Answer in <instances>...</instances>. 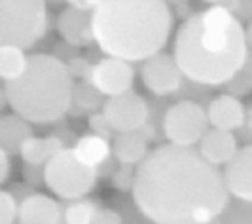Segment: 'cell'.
<instances>
[{
    "label": "cell",
    "mask_w": 252,
    "mask_h": 224,
    "mask_svg": "<svg viewBox=\"0 0 252 224\" xmlns=\"http://www.w3.org/2000/svg\"><path fill=\"white\" fill-rule=\"evenodd\" d=\"M29 57L25 55V48L15 44H0V76L4 82L15 80L25 73Z\"/></svg>",
    "instance_id": "21"
},
{
    "label": "cell",
    "mask_w": 252,
    "mask_h": 224,
    "mask_svg": "<svg viewBox=\"0 0 252 224\" xmlns=\"http://www.w3.org/2000/svg\"><path fill=\"white\" fill-rule=\"evenodd\" d=\"M57 33L64 42L76 48H88L89 44H95L93 12L66 6L57 17Z\"/></svg>",
    "instance_id": "11"
},
{
    "label": "cell",
    "mask_w": 252,
    "mask_h": 224,
    "mask_svg": "<svg viewBox=\"0 0 252 224\" xmlns=\"http://www.w3.org/2000/svg\"><path fill=\"white\" fill-rule=\"evenodd\" d=\"M203 2H207V4H211V6H216V4H220V0H203Z\"/></svg>",
    "instance_id": "37"
},
{
    "label": "cell",
    "mask_w": 252,
    "mask_h": 224,
    "mask_svg": "<svg viewBox=\"0 0 252 224\" xmlns=\"http://www.w3.org/2000/svg\"><path fill=\"white\" fill-rule=\"evenodd\" d=\"M66 67H68V71H70V75H72L74 80H89V78H91V69H93V65H91V61L86 59V57L74 55L72 59L66 61Z\"/></svg>",
    "instance_id": "27"
},
{
    "label": "cell",
    "mask_w": 252,
    "mask_h": 224,
    "mask_svg": "<svg viewBox=\"0 0 252 224\" xmlns=\"http://www.w3.org/2000/svg\"><path fill=\"white\" fill-rule=\"evenodd\" d=\"M93 223H99V224L112 223V224H118V223H122V217H120V215H118L116 211H112V209H102V207H101Z\"/></svg>",
    "instance_id": "31"
},
{
    "label": "cell",
    "mask_w": 252,
    "mask_h": 224,
    "mask_svg": "<svg viewBox=\"0 0 252 224\" xmlns=\"http://www.w3.org/2000/svg\"><path fill=\"white\" fill-rule=\"evenodd\" d=\"M46 2H48L50 6H61V4H63V2H66V0H46Z\"/></svg>",
    "instance_id": "36"
},
{
    "label": "cell",
    "mask_w": 252,
    "mask_h": 224,
    "mask_svg": "<svg viewBox=\"0 0 252 224\" xmlns=\"http://www.w3.org/2000/svg\"><path fill=\"white\" fill-rule=\"evenodd\" d=\"M66 4L68 6H74V8H80V10H91L88 0H66Z\"/></svg>",
    "instance_id": "33"
},
{
    "label": "cell",
    "mask_w": 252,
    "mask_h": 224,
    "mask_svg": "<svg viewBox=\"0 0 252 224\" xmlns=\"http://www.w3.org/2000/svg\"><path fill=\"white\" fill-rule=\"evenodd\" d=\"M237 139L243 145H252V101L245 109V120H243V125L237 129Z\"/></svg>",
    "instance_id": "29"
},
{
    "label": "cell",
    "mask_w": 252,
    "mask_h": 224,
    "mask_svg": "<svg viewBox=\"0 0 252 224\" xmlns=\"http://www.w3.org/2000/svg\"><path fill=\"white\" fill-rule=\"evenodd\" d=\"M29 137H32L31 122L23 118L21 114H2L0 118V149L10 152L12 156H17L21 152V147Z\"/></svg>",
    "instance_id": "17"
},
{
    "label": "cell",
    "mask_w": 252,
    "mask_h": 224,
    "mask_svg": "<svg viewBox=\"0 0 252 224\" xmlns=\"http://www.w3.org/2000/svg\"><path fill=\"white\" fill-rule=\"evenodd\" d=\"M64 149V141L57 135L51 137H29L21 147V160L32 165H46L51 158Z\"/></svg>",
    "instance_id": "19"
},
{
    "label": "cell",
    "mask_w": 252,
    "mask_h": 224,
    "mask_svg": "<svg viewBox=\"0 0 252 224\" xmlns=\"http://www.w3.org/2000/svg\"><path fill=\"white\" fill-rule=\"evenodd\" d=\"M218 6H222V8H226L227 12L237 13V12H239L241 0H220V4H218Z\"/></svg>",
    "instance_id": "32"
},
{
    "label": "cell",
    "mask_w": 252,
    "mask_h": 224,
    "mask_svg": "<svg viewBox=\"0 0 252 224\" xmlns=\"http://www.w3.org/2000/svg\"><path fill=\"white\" fill-rule=\"evenodd\" d=\"M245 109H247V105H243L239 97H235L231 93H222L209 101L207 114H209L213 127L237 131L245 120Z\"/></svg>",
    "instance_id": "14"
},
{
    "label": "cell",
    "mask_w": 252,
    "mask_h": 224,
    "mask_svg": "<svg viewBox=\"0 0 252 224\" xmlns=\"http://www.w3.org/2000/svg\"><path fill=\"white\" fill-rule=\"evenodd\" d=\"M19 219V201L10 190H0V223L13 224Z\"/></svg>",
    "instance_id": "24"
},
{
    "label": "cell",
    "mask_w": 252,
    "mask_h": 224,
    "mask_svg": "<svg viewBox=\"0 0 252 224\" xmlns=\"http://www.w3.org/2000/svg\"><path fill=\"white\" fill-rule=\"evenodd\" d=\"M21 224H59L63 223V207L57 199L46 194H29L19 203Z\"/></svg>",
    "instance_id": "13"
},
{
    "label": "cell",
    "mask_w": 252,
    "mask_h": 224,
    "mask_svg": "<svg viewBox=\"0 0 252 224\" xmlns=\"http://www.w3.org/2000/svg\"><path fill=\"white\" fill-rule=\"evenodd\" d=\"M89 80L99 87L106 97H112V95H120V93L133 89L135 69H133L131 61L104 55L101 61L93 63Z\"/></svg>",
    "instance_id": "10"
},
{
    "label": "cell",
    "mask_w": 252,
    "mask_h": 224,
    "mask_svg": "<svg viewBox=\"0 0 252 224\" xmlns=\"http://www.w3.org/2000/svg\"><path fill=\"white\" fill-rule=\"evenodd\" d=\"M46 187L61 199H76L88 196L99 181V171L76 158L72 147L59 150L46 163Z\"/></svg>",
    "instance_id": "6"
},
{
    "label": "cell",
    "mask_w": 252,
    "mask_h": 224,
    "mask_svg": "<svg viewBox=\"0 0 252 224\" xmlns=\"http://www.w3.org/2000/svg\"><path fill=\"white\" fill-rule=\"evenodd\" d=\"M89 129L93 131V133H97V135H101V137H106V139H114V135L118 133L116 129L112 127V124L108 122V118H106V114L102 111H97V112H91L89 114Z\"/></svg>",
    "instance_id": "25"
},
{
    "label": "cell",
    "mask_w": 252,
    "mask_h": 224,
    "mask_svg": "<svg viewBox=\"0 0 252 224\" xmlns=\"http://www.w3.org/2000/svg\"><path fill=\"white\" fill-rule=\"evenodd\" d=\"M72 150H74L76 158L80 162L93 167V169H99L102 163H106L110 158H114L110 139L101 137L93 131L89 135H82L78 139Z\"/></svg>",
    "instance_id": "18"
},
{
    "label": "cell",
    "mask_w": 252,
    "mask_h": 224,
    "mask_svg": "<svg viewBox=\"0 0 252 224\" xmlns=\"http://www.w3.org/2000/svg\"><path fill=\"white\" fill-rule=\"evenodd\" d=\"M44 175H46V165H32V163H25L23 167V179L29 187H40V185H46L44 181Z\"/></svg>",
    "instance_id": "28"
},
{
    "label": "cell",
    "mask_w": 252,
    "mask_h": 224,
    "mask_svg": "<svg viewBox=\"0 0 252 224\" xmlns=\"http://www.w3.org/2000/svg\"><path fill=\"white\" fill-rule=\"evenodd\" d=\"M135 179H137V165L133 163H120L112 173V185L114 188L122 190V192H133L135 187Z\"/></svg>",
    "instance_id": "23"
},
{
    "label": "cell",
    "mask_w": 252,
    "mask_h": 224,
    "mask_svg": "<svg viewBox=\"0 0 252 224\" xmlns=\"http://www.w3.org/2000/svg\"><path fill=\"white\" fill-rule=\"evenodd\" d=\"M106 103V95L91 80H78L74 82L72 89V105L68 109V114H91V112L102 111Z\"/></svg>",
    "instance_id": "20"
},
{
    "label": "cell",
    "mask_w": 252,
    "mask_h": 224,
    "mask_svg": "<svg viewBox=\"0 0 252 224\" xmlns=\"http://www.w3.org/2000/svg\"><path fill=\"white\" fill-rule=\"evenodd\" d=\"M148 143L150 141L144 137L139 129L137 131H118L112 139V152L116 162L139 165L150 154Z\"/></svg>",
    "instance_id": "16"
},
{
    "label": "cell",
    "mask_w": 252,
    "mask_h": 224,
    "mask_svg": "<svg viewBox=\"0 0 252 224\" xmlns=\"http://www.w3.org/2000/svg\"><path fill=\"white\" fill-rule=\"evenodd\" d=\"M72 89L74 78L66 63L53 53L31 55L25 73L4 82L8 105L31 124H53L68 114Z\"/></svg>",
    "instance_id": "4"
},
{
    "label": "cell",
    "mask_w": 252,
    "mask_h": 224,
    "mask_svg": "<svg viewBox=\"0 0 252 224\" xmlns=\"http://www.w3.org/2000/svg\"><path fill=\"white\" fill-rule=\"evenodd\" d=\"M229 198L224 173L193 147L165 143L137 165L133 199L152 223H213Z\"/></svg>",
    "instance_id": "1"
},
{
    "label": "cell",
    "mask_w": 252,
    "mask_h": 224,
    "mask_svg": "<svg viewBox=\"0 0 252 224\" xmlns=\"http://www.w3.org/2000/svg\"><path fill=\"white\" fill-rule=\"evenodd\" d=\"M237 143H239V139L233 135V131L213 127L203 135L197 150L201 152V156L207 162L220 167V165H226L237 154V150H239Z\"/></svg>",
    "instance_id": "15"
},
{
    "label": "cell",
    "mask_w": 252,
    "mask_h": 224,
    "mask_svg": "<svg viewBox=\"0 0 252 224\" xmlns=\"http://www.w3.org/2000/svg\"><path fill=\"white\" fill-rule=\"evenodd\" d=\"M209 125L211 120L201 103L193 99H180L165 112L163 137L175 145L195 147L209 131Z\"/></svg>",
    "instance_id": "7"
},
{
    "label": "cell",
    "mask_w": 252,
    "mask_h": 224,
    "mask_svg": "<svg viewBox=\"0 0 252 224\" xmlns=\"http://www.w3.org/2000/svg\"><path fill=\"white\" fill-rule=\"evenodd\" d=\"M227 93H231V95H235V97H245V95H249L252 91V80L249 78V75L241 69L237 75L233 76V78H229L226 84H224Z\"/></svg>",
    "instance_id": "26"
},
{
    "label": "cell",
    "mask_w": 252,
    "mask_h": 224,
    "mask_svg": "<svg viewBox=\"0 0 252 224\" xmlns=\"http://www.w3.org/2000/svg\"><path fill=\"white\" fill-rule=\"evenodd\" d=\"M243 71L249 75V78L252 80V50H249V55H247V61H245V67Z\"/></svg>",
    "instance_id": "34"
},
{
    "label": "cell",
    "mask_w": 252,
    "mask_h": 224,
    "mask_svg": "<svg viewBox=\"0 0 252 224\" xmlns=\"http://www.w3.org/2000/svg\"><path fill=\"white\" fill-rule=\"evenodd\" d=\"M12 154L6 152L4 149H0V183L6 185L10 179V169H12V162H10Z\"/></svg>",
    "instance_id": "30"
},
{
    "label": "cell",
    "mask_w": 252,
    "mask_h": 224,
    "mask_svg": "<svg viewBox=\"0 0 252 224\" xmlns=\"http://www.w3.org/2000/svg\"><path fill=\"white\" fill-rule=\"evenodd\" d=\"M245 35H247V44H249V48L252 50V21H249V25L245 29Z\"/></svg>",
    "instance_id": "35"
},
{
    "label": "cell",
    "mask_w": 252,
    "mask_h": 224,
    "mask_svg": "<svg viewBox=\"0 0 252 224\" xmlns=\"http://www.w3.org/2000/svg\"><path fill=\"white\" fill-rule=\"evenodd\" d=\"M102 112L116 131H137L148 122L150 105L137 91L129 89L126 93L106 97Z\"/></svg>",
    "instance_id": "9"
},
{
    "label": "cell",
    "mask_w": 252,
    "mask_h": 224,
    "mask_svg": "<svg viewBox=\"0 0 252 224\" xmlns=\"http://www.w3.org/2000/svg\"><path fill=\"white\" fill-rule=\"evenodd\" d=\"M61 203L63 207V223L68 224H89L95 221L97 213H99V205L97 201L88 199L86 196L76 199H63Z\"/></svg>",
    "instance_id": "22"
},
{
    "label": "cell",
    "mask_w": 252,
    "mask_h": 224,
    "mask_svg": "<svg viewBox=\"0 0 252 224\" xmlns=\"http://www.w3.org/2000/svg\"><path fill=\"white\" fill-rule=\"evenodd\" d=\"M249 50L243 21L216 4L186 17L177 31L173 53L186 78L215 87L245 67Z\"/></svg>",
    "instance_id": "2"
},
{
    "label": "cell",
    "mask_w": 252,
    "mask_h": 224,
    "mask_svg": "<svg viewBox=\"0 0 252 224\" xmlns=\"http://www.w3.org/2000/svg\"><path fill=\"white\" fill-rule=\"evenodd\" d=\"M173 25L167 0H102L93 10L95 44L104 55L131 63L163 50Z\"/></svg>",
    "instance_id": "3"
},
{
    "label": "cell",
    "mask_w": 252,
    "mask_h": 224,
    "mask_svg": "<svg viewBox=\"0 0 252 224\" xmlns=\"http://www.w3.org/2000/svg\"><path fill=\"white\" fill-rule=\"evenodd\" d=\"M46 0H0V44L32 48L50 29Z\"/></svg>",
    "instance_id": "5"
},
{
    "label": "cell",
    "mask_w": 252,
    "mask_h": 224,
    "mask_svg": "<svg viewBox=\"0 0 252 224\" xmlns=\"http://www.w3.org/2000/svg\"><path fill=\"white\" fill-rule=\"evenodd\" d=\"M224 179L233 198L252 201V145H243L224 165Z\"/></svg>",
    "instance_id": "12"
},
{
    "label": "cell",
    "mask_w": 252,
    "mask_h": 224,
    "mask_svg": "<svg viewBox=\"0 0 252 224\" xmlns=\"http://www.w3.org/2000/svg\"><path fill=\"white\" fill-rule=\"evenodd\" d=\"M140 78L152 95L171 97L180 89L186 76L180 71L177 59H175V53H165L161 50L142 61Z\"/></svg>",
    "instance_id": "8"
}]
</instances>
